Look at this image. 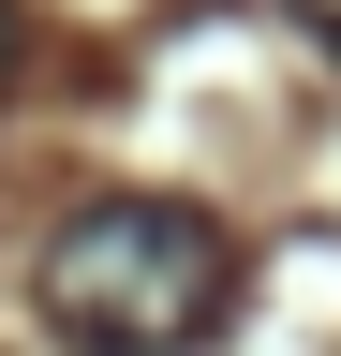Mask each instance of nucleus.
<instances>
[{
	"label": "nucleus",
	"mask_w": 341,
	"mask_h": 356,
	"mask_svg": "<svg viewBox=\"0 0 341 356\" xmlns=\"http://www.w3.org/2000/svg\"><path fill=\"white\" fill-rule=\"evenodd\" d=\"M30 297L74 356H193L238 312V238L178 193H90L45 222L30 252Z\"/></svg>",
	"instance_id": "obj_1"
},
{
	"label": "nucleus",
	"mask_w": 341,
	"mask_h": 356,
	"mask_svg": "<svg viewBox=\"0 0 341 356\" xmlns=\"http://www.w3.org/2000/svg\"><path fill=\"white\" fill-rule=\"evenodd\" d=\"M297 15H312V44H341V0H297Z\"/></svg>",
	"instance_id": "obj_2"
},
{
	"label": "nucleus",
	"mask_w": 341,
	"mask_h": 356,
	"mask_svg": "<svg viewBox=\"0 0 341 356\" xmlns=\"http://www.w3.org/2000/svg\"><path fill=\"white\" fill-rule=\"evenodd\" d=\"M0 89H15V0H0Z\"/></svg>",
	"instance_id": "obj_3"
}]
</instances>
